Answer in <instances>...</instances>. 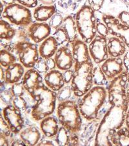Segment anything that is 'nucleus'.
<instances>
[{
	"label": "nucleus",
	"instance_id": "nucleus-49",
	"mask_svg": "<svg viewBox=\"0 0 129 146\" xmlns=\"http://www.w3.org/2000/svg\"><path fill=\"white\" fill-rule=\"evenodd\" d=\"M10 145H27L25 142L20 138V140H14L10 143Z\"/></svg>",
	"mask_w": 129,
	"mask_h": 146
},
{
	"label": "nucleus",
	"instance_id": "nucleus-27",
	"mask_svg": "<svg viewBox=\"0 0 129 146\" xmlns=\"http://www.w3.org/2000/svg\"><path fill=\"white\" fill-rule=\"evenodd\" d=\"M56 12L55 5H40L35 8L34 18L38 22H45L50 20Z\"/></svg>",
	"mask_w": 129,
	"mask_h": 146
},
{
	"label": "nucleus",
	"instance_id": "nucleus-46",
	"mask_svg": "<svg viewBox=\"0 0 129 146\" xmlns=\"http://www.w3.org/2000/svg\"><path fill=\"white\" fill-rule=\"evenodd\" d=\"M37 145H54V143L52 140H48L44 139V140H41L40 142H38L37 144Z\"/></svg>",
	"mask_w": 129,
	"mask_h": 146
},
{
	"label": "nucleus",
	"instance_id": "nucleus-13",
	"mask_svg": "<svg viewBox=\"0 0 129 146\" xmlns=\"http://www.w3.org/2000/svg\"><path fill=\"white\" fill-rule=\"evenodd\" d=\"M70 45L74 61V69H76L84 63L92 61L88 47L83 40L77 39Z\"/></svg>",
	"mask_w": 129,
	"mask_h": 146
},
{
	"label": "nucleus",
	"instance_id": "nucleus-15",
	"mask_svg": "<svg viewBox=\"0 0 129 146\" xmlns=\"http://www.w3.org/2000/svg\"><path fill=\"white\" fill-rule=\"evenodd\" d=\"M22 82L26 92L30 96V97L34 95L36 89L43 84L41 74L33 68H29L25 72Z\"/></svg>",
	"mask_w": 129,
	"mask_h": 146
},
{
	"label": "nucleus",
	"instance_id": "nucleus-47",
	"mask_svg": "<svg viewBox=\"0 0 129 146\" xmlns=\"http://www.w3.org/2000/svg\"><path fill=\"white\" fill-rule=\"evenodd\" d=\"M3 67H2L1 66V68H0V72H1V78H0V82H1V84H3L5 83V71H4Z\"/></svg>",
	"mask_w": 129,
	"mask_h": 146
},
{
	"label": "nucleus",
	"instance_id": "nucleus-7",
	"mask_svg": "<svg viewBox=\"0 0 129 146\" xmlns=\"http://www.w3.org/2000/svg\"><path fill=\"white\" fill-rule=\"evenodd\" d=\"M129 81V76L126 71H123L111 80L107 86L108 100L111 105H128L126 90Z\"/></svg>",
	"mask_w": 129,
	"mask_h": 146
},
{
	"label": "nucleus",
	"instance_id": "nucleus-32",
	"mask_svg": "<svg viewBox=\"0 0 129 146\" xmlns=\"http://www.w3.org/2000/svg\"><path fill=\"white\" fill-rule=\"evenodd\" d=\"M73 93L71 86H64L57 93V100L59 103L69 100Z\"/></svg>",
	"mask_w": 129,
	"mask_h": 146
},
{
	"label": "nucleus",
	"instance_id": "nucleus-35",
	"mask_svg": "<svg viewBox=\"0 0 129 146\" xmlns=\"http://www.w3.org/2000/svg\"><path fill=\"white\" fill-rule=\"evenodd\" d=\"M12 105L16 109L21 110L22 112H25L28 108L27 101L23 98V96H17V97L14 98Z\"/></svg>",
	"mask_w": 129,
	"mask_h": 146
},
{
	"label": "nucleus",
	"instance_id": "nucleus-41",
	"mask_svg": "<svg viewBox=\"0 0 129 146\" xmlns=\"http://www.w3.org/2000/svg\"><path fill=\"white\" fill-rule=\"evenodd\" d=\"M16 1L29 9L36 7L38 3V0H16Z\"/></svg>",
	"mask_w": 129,
	"mask_h": 146
},
{
	"label": "nucleus",
	"instance_id": "nucleus-18",
	"mask_svg": "<svg viewBox=\"0 0 129 146\" xmlns=\"http://www.w3.org/2000/svg\"><path fill=\"white\" fill-rule=\"evenodd\" d=\"M54 142L58 145H78L80 143L77 133L70 131L63 126L60 127L54 137Z\"/></svg>",
	"mask_w": 129,
	"mask_h": 146
},
{
	"label": "nucleus",
	"instance_id": "nucleus-39",
	"mask_svg": "<svg viewBox=\"0 0 129 146\" xmlns=\"http://www.w3.org/2000/svg\"><path fill=\"white\" fill-rule=\"evenodd\" d=\"M96 29H97L98 35H101V36L107 37L110 34L107 25L105 24L104 22H101L99 20H97L96 21Z\"/></svg>",
	"mask_w": 129,
	"mask_h": 146
},
{
	"label": "nucleus",
	"instance_id": "nucleus-5",
	"mask_svg": "<svg viewBox=\"0 0 129 146\" xmlns=\"http://www.w3.org/2000/svg\"><path fill=\"white\" fill-rule=\"evenodd\" d=\"M96 21L95 12L88 5H83L76 13V22L79 35L86 44H90L96 36Z\"/></svg>",
	"mask_w": 129,
	"mask_h": 146
},
{
	"label": "nucleus",
	"instance_id": "nucleus-6",
	"mask_svg": "<svg viewBox=\"0 0 129 146\" xmlns=\"http://www.w3.org/2000/svg\"><path fill=\"white\" fill-rule=\"evenodd\" d=\"M93 68V64L90 61L84 63L76 69H73V77L70 86L76 97H82L92 88Z\"/></svg>",
	"mask_w": 129,
	"mask_h": 146
},
{
	"label": "nucleus",
	"instance_id": "nucleus-3",
	"mask_svg": "<svg viewBox=\"0 0 129 146\" xmlns=\"http://www.w3.org/2000/svg\"><path fill=\"white\" fill-rule=\"evenodd\" d=\"M108 93L103 86L92 87L79 100L78 107L81 116L91 121L98 117L99 110L106 101Z\"/></svg>",
	"mask_w": 129,
	"mask_h": 146
},
{
	"label": "nucleus",
	"instance_id": "nucleus-17",
	"mask_svg": "<svg viewBox=\"0 0 129 146\" xmlns=\"http://www.w3.org/2000/svg\"><path fill=\"white\" fill-rule=\"evenodd\" d=\"M123 66V59L119 57H111L107 58L103 62L101 68L107 79L112 80L124 71Z\"/></svg>",
	"mask_w": 129,
	"mask_h": 146
},
{
	"label": "nucleus",
	"instance_id": "nucleus-31",
	"mask_svg": "<svg viewBox=\"0 0 129 146\" xmlns=\"http://www.w3.org/2000/svg\"><path fill=\"white\" fill-rule=\"evenodd\" d=\"M16 56L6 49H1L0 51V64L2 67L7 68L9 66L15 63Z\"/></svg>",
	"mask_w": 129,
	"mask_h": 146
},
{
	"label": "nucleus",
	"instance_id": "nucleus-10",
	"mask_svg": "<svg viewBox=\"0 0 129 146\" xmlns=\"http://www.w3.org/2000/svg\"><path fill=\"white\" fill-rule=\"evenodd\" d=\"M102 20L109 29V33L121 40L129 48V26L123 24L118 18L111 15H103Z\"/></svg>",
	"mask_w": 129,
	"mask_h": 146
},
{
	"label": "nucleus",
	"instance_id": "nucleus-25",
	"mask_svg": "<svg viewBox=\"0 0 129 146\" xmlns=\"http://www.w3.org/2000/svg\"><path fill=\"white\" fill-rule=\"evenodd\" d=\"M20 137L27 145H36L41 139V133L36 126L31 125L20 132Z\"/></svg>",
	"mask_w": 129,
	"mask_h": 146
},
{
	"label": "nucleus",
	"instance_id": "nucleus-2",
	"mask_svg": "<svg viewBox=\"0 0 129 146\" xmlns=\"http://www.w3.org/2000/svg\"><path fill=\"white\" fill-rule=\"evenodd\" d=\"M31 98L35 103L31 110V116L34 121H41L54 112L57 93L44 84L36 89Z\"/></svg>",
	"mask_w": 129,
	"mask_h": 146
},
{
	"label": "nucleus",
	"instance_id": "nucleus-33",
	"mask_svg": "<svg viewBox=\"0 0 129 146\" xmlns=\"http://www.w3.org/2000/svg\"><path fill=\"white\" fill-rule=\"evenodd\" d=\"M34 68L37 70L39 74H46L48 72L50 71L47 62V59L42 58L41 56L39 57V60H37L36 64H35Z\"/></svg>",
	"mask_w": 129,
	"mask_h": 146
},
{
	"label": "nucleus",
	"instance_id": "nucleus-12",
	"mask_svg": "<svg viewBox=\"0 0 129 146\" xmlns=\"http://www.w3.org/2000/svg\"><path fill=\"white\" fill-rule=\"evenodd\" d=\"M2 114L10 127L12 133L14 135L20 133L25 123L22 111L16 109L13 105H9L3 109Z\"/></svg>",
	"mask_w": 129,
	"mask_h": 146
},
{
	"label": "nucleus",
	"instance_id": "nucleus-24",
	"mask_svg": "<svg viewBox=\"0 0 129 146\" xmlns=\"http://www.w3.org/2000/svg\"><path fill=\"white\" fill-rule=\"evenodd\" d=\"M107 49L109 55L111 57H119L126 52L125 43L118 37L112 36L107 40Z\"/></svg>",
	"mask_w": 129,
	"mask_h": 146
},
{
	"label": "nucleus",
	"instance_id": "nucleus-45",
	"mask_svg": "<svg viewBox=\"0 0 129 146\" xmlns=\"http://www.w3.org/2000/svg\"><path fill=\"white\" fill-rule=\"evenodd\" d=\"M0 145H9L10 143L9 141V137L0 134Z\"/></svg>",
	"mask_w": 129,
	"mask_h": 146
},
{
	"label": "nucleus",
	"instance_id": "nucleus-50",
	"mask_svg": "<svg viewBox=\"0 0 129 146\" xmlns=\"http://www.w3.org/2000/svg\"><path fill=\"white\" fill-rule=\"evenodd\" d=\"M1 2H3L4 5H5L6 6L9 5L13 4L16 3V0H1Z\"/></svg>",
	"mask_w": 129,
	"mask_h": 146
},
{
	"label": "nucleus",
	"instance_id": "nucleus-42",
	"mask_svg": "<svg viewBox=\"0 0 129 146\" xmlns=\"http://www.w3.org/2000/svg\"><path fill=\"white\" fill-rule=\"evenodd\" d=\"M118 18L120 22L126 26H129V13L126 11H122L119 14Z\"/></svg>",
	"mask_w": 129,
	"mask_h": 146
},
{
	"label": "nucleus",
	"instance_id": "nucleus-40",
	"mask_svg": "<svg viewBox=\"0 0 129 146\" xmlns=\"http://www.w3.org/2000/svg\"><path fill=\"white\" fill-rule=\"evenodd\" d=\"M88 5L94 12L99 11L102 8L105 0H87Z\"/></svg>",
	"mask_w": 129,
	"mask_h": 146
},
{
	"label": "nucleus",
	"instance_id": "nucleus-22",
	"mask_svg": "<svg viewBox=\"0 0 129 146\" xmlns=\"http://www.w3.org/2000/svg\"><path fill=\"white\" fill-rule=\"evenodd\" d=\"M58 42L53 36H48L42 42L39 47V56L43 58H49L52 57L58 49Z\"/></svg>",
	"mask_w": 129,
	"mask_h": 146
},
{
	"label": "nucleus",
	"instance_id": "nucleus-26",
	"mask_svg": "<svg viewBox=\"0 0 129 146\" xmlns=\"http://www.w3.org/2000/svg\"><path fill=\"white\" fill-rule=\"evenodd\" d=\"M109 140L114 145H129V129L122 127L110 134Z\"/></svg>",
	"mask_w": 129,
	"mask_h": 146
},
{
	"label": "nucleus",
	"instance_id": "nucleus-11",
	"mask_svg": "<svg viewBox=\"0 0 129 146\" xmlns=\"http://www.w3.org/2000/svg\"><path fill=\"white\" fill-rule=\"evenodd\" d=\"M88 49L91 58L96 64H100L109 58L106 37L96 35L89 44Z\"/></svg>",
	"mask_w": 129,
	"mask_h": 146
},
{
	"label": "nucleus",
	"instance_id": "nucleus-1",
	"mask_svg": "<svg viewBox=\"0 0 129 146\" xmlns=\"http://www.w3.org/2000/svg\"><path fill=\"white\" fill-rule=\"evenodd\" d=\"M128 105H112L98 126L95 145H113L109 140L112 132L123 127L125 122Z\"/></svg>",
	"mask_w": 129,
	"mask_h": 146
},
{
	"label": "nucleus",
	"instance_id": "nucleus-29",
	"mask_svg": "<svg viewBox=\"0 0 129 146\" xmlns=\"http://www.w3.org/2000/svg\"><path fill=\"white\" fill-rule=\"evenodd\" d=\"M16 30L10 23L5 20H0V38L1 41H10L16 35Z\"/></svg>",
	"mask_w": 129,
	"mask_h": 146
},
{
	"label": "nucleus",
	"instance_id": "nucleus-16",
	"mask_svg": "<svg viewBox=\"0 0 129 146\" xmlns=\"http://www.w3.org/2000/svg\"><path fill=\"white\" fill-rule=\"evenodd\" d=\"M56 68L62 71L71 69L74 64L72 50L66 46H61L54 55Z\"/></svg>",
	"mask_w": 129,
	"mask_h": 146
},
{
	"label": "nucleus",
	"instance_id": "nucleus-21",
	"mask_svg": "<svg viewBox=\"0 0 129 146\" xmlns=\"http://www.w3.org/2000/svg\"><path fill=\"white\" fill-rule=\"evenodd\" d=\"M24 66L21 63L15 62L6 68L5 84H12L20 81L25 74Z\"/></svg>",
	"mask_w": 129,
	"mask_h": 146
},
{
	"label": "nucleus",
	"instance_id": "nucleus-28",
	"mask_svg": "<svg viewBox=\"0 0 129 146\" xmlns=\"http://www.w3.org/2000/svg\"><path fill=\"white\" fill-rule=\"evenodd\" d=\"M99 124L96 121L95 119H94L85 126L79 138V141L83 145H88L92 144V142L96 136Z\"/></svg>",
	"mask_w": 129,
	"mask_h": 146
},
{
	"label": "nucleus",
	"instance_id": "nucleus-4",
	"mask_svg": "<svg viewBox=\"0 0 129 146\" xmlns=\"http://www.w3.org/2000/svg\"><path fill=\"white\" fill-rule=\"evenodd\" d=\"M57 116L61 125L68 130L76 133L81 130V114L75 101L69 100L59 103Z\"/></svg>",
	"mask_w": 129,
	"mask_h": 146
},
{
	"label": "nucleus",
	"instance_id": "nucleus-30",
	"mask_svg": "<svg viewBox=\"0 0 129 146\" xmlns=\"http://www.w3.org/2000/svg\"><path fill=\"white\" fill-rule=\"evenodd\" d=\"M93 82L96 86H105L107 84V78L100 66H96L92 71Z\"/></svg>",
	"mask_w": 129,
	"mask_h": 146
},
{
	"label": "nucleus",
	"instance_id": "nucleus-38",
	"mask_svg": "<svg viewBox=\"0 0 129 146\" xmlns=\"http://www.w3.org/2000/svg\"><path fill=\"white\" fill-rule=\"evenodd\" d=\"M14 96L10 90H3L1 92V103H3L6 107L7 105L12 104V101L14 99Z\"/></svg>",
	"mask_w": 129,
	"mask_h": 146
},
{
	"label": "nucleus",
	"instance_id": "nucleus-48",
	"mask_svg": "<svg viewBox=\"0 0 129 146\" xmlns=\"http://www.w3.org/2000/svg\"><path fill=\"white\" fill-rule=\"evenodd\" d=\"M56 1V0H38L39 2L44 5H53Z\"/></svg>",
	"mask_w": 129,
	"mask_h": 146
},
{
	"label": "nucleus",
	"instance_id": "nucleus-37",
	"mask_svg": "<svg viewBox=\"0 0 129 146\" xmlns=\"http://www.w3.org/2000/svg\"><path fill=\"white\" fill-rule=\"evenodd\" d=\"M11 130L10 127L5 119L3 114H0V134L9 137L11 134Z\"/></svg>",
	"mask_w": 129,
	"mask_h": 146
},
{
	"label": "nucleus",
	"instance_id": "nucleus-51",
	"mask_svg": "<svg viewBox=\"0 0 129 146\" xmlns=\"http://www.w3.org/2000/svg\"><path fill=\"white\" fill-rule=\"evenodd\" d=\"M125 123L126 125V127H127L129 129V109H128L127 112H126Z\"/></svg>",
	"mask_w": 129,
	"mask_h": 146
},
{
	"label": "nucleus",
	"instance_id": "nucleus-43",
	"mask_svg": "<svg viewBox=\"0 0 129 146\" xmlns=\"http://www.w3.org/2000/svg\"><path fill=\"white\" fill-rule=\"evenodd\" d=\"M63 77H64V79L65 81V84H69L71 82L72 79V77H73V70H68L65 71L63 73Z\"/></svg>",
	"mask_w": 129,
	"mask_h": 146
},
{
	"label": "nucleus",
	"instance_id": "nucleus-9",
	"mask_svg": "<svg viewBox=\"0 0 129 146\" xmlns=\"http://www.w3.org/2000/svg\"><path fill=\"white\" fill-rule=\"evenodd\" d=\"M15 49L20 62L26 68H34L39 60V49L36 44L20 41L16 44Z\"/></svg>",
	"mask_w": 129,
	"mask_h": 146
},
{
	"label": "nucleus",
	"instance_id": "nucleus-34",
	"mask_svg": "<svg viewBox=\"0 0 129 146\" xmlns=\"http://www.w3.org/2000/svg\"><path fill=\"white\" fill-rule=\"evenodd\" d=\"M63 20H64V18H63V16L60 13L56 12L54 15L52 16V18L49 20L48 24L51 28H53L54 29L56 30L62 25Z\"/></svg>",
	"mask_w": 129,
	"mask_h": 146
},
{
	"label": "nucleus",
	"instance_id": "nucleus-19",
	"mask_svg": "<svg viewBox=\"0 0 129 146\" xmlns=\"http://www.w3.org/2000/svg\"><path fill=\"white\" fill-rule=\"evenodd\" d=\"M44 81L46 86L54 92H58L65 84L63 74L55 69L46 73L44 76Z\"/></svg>",
	"mask_w": 129,
	"mask_h": 146
},
{
	"label": "nucleus",
	"instance_id": "nucleus-14",
	"mask_svg": "<svg viewBox=\"0 0 129 146\" xmlns=\"http://www.w3.org/2000/svg\"><path fill=\"white\" fill-rule=\"evenodd\" d=\"M51 29L48 23L38 22L32 23L28 28L27 35L34 43H41L50 36Z\"/></svg>",
	"mask_w": 129,
	"mask_h": 146
},
{
	"label": "nucleus",
	"instance_id": "nucleus-44",
	"mask_svg": "<svg viewBox=\"0 0 129 146\" xmlns=\"http://www.w3.org/2000/svg\"><path fill=\"white\" fill-rule=\"evenodd\" d=\"M123 60L124 67L125 68L126 71L128 73L129 76V50L126 51L125 55H124Z\"/></svg>",
	"mask_w": 129,
	"mask_h": 146
},
{
	"label": "nucleus",
	"instance_id": "nucleus-52",
	"mask_svg": "<svg viewBox=\"0 0 129 146\" xmlns=\"http://www.w3.org/2000/svg\"><path fill=\"white\" fill-rule=\"evenodd\" d=\"M126 97H127V100H128V106H129V81L128 83L127 87H126Z\"/></svg>",
	"mask_w": 129,
	"mask_h": 146
},
{
	"label": "nucleus",
	"instance_id": "nucleus-36",
	"mask_svg": "<svg viewBox=\"0 0 129 146\" xmlns=\"http://www.w3.org/2000/svg\"><path fill=\"white\" fill-rule=\"evenodd\" d=\"M10 90L12 93L14 97H17V96H23L25 94V92H26L25 87L23 86L22 82H18L16 83L12 84L10 88Z\"/></svg>",
	"mask_w": 129,
	"mask_h": 146
},
{
	"label": "nucleus",
	"instance_id": "nucleus-23",
	"mask_svg": "<svg viewBox=\"0 0 129 146\" xmlns=\"http://www.w3.org/2000/svg\"><path fill=\"white\" fill-rule=\"evenodd\" d=\"M40 129L45 137L51 138L55 137L60 128L56 117L49 116L41 120Z\"/></svg>",
	"mask_w": 129,
	"mask_h": 146
},
{
	"label": "nucleus",
	"instance_id": "nucleus-20",
	"mask_svg": "<svg viewBox=\"0 0 129 146\" xmlns=\"http://www.w3.org/2000/svg\"><path fill=\"white\" fill-rule=\"evenodd\" d=\"M60 27L66 35L69 44H71L72 42L78 39L79 33L76 22V15L72 14L66 16Z\"/></svg>",
	"mask_w": 129,
	"mask_h": 146
},
{
	"label": "nucleus",
	"instance_id": "nucleus-8",
	"mask_svg": "<svg viewBox=\"0 0 129 146\" xmlns=\"http://www.w3.org/2000/svg\"><path fill=\"white\" fill-rule=\"evenodd\" d=\"M1 16L17 26L27 27L32 24L33 22L29 9L18 3L6 6Z\"/></svg>",
	"mask_w": 129,
	"mask_h": 146
}]
</instances>
